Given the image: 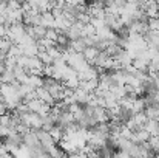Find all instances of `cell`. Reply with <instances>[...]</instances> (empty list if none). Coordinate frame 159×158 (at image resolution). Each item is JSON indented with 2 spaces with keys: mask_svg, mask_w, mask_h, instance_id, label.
I'll return each mask as SVG.
<instances>
[{
  "mask_svg": "<svg viewBox=\"0 0 159 158\" xmlns=\"http://www.w3.org/2000/svg\"><path fill=\"white\" fill-rule=\"evenodd\" d=\"M155 158H159V151L156 152V155H155Z\"/></svg>",
  "mask_w": 159,
  "mask_h": 158,
  "instance_id": "obj_7",
  "label": "cell"
},
{
  "mask_svg": "<svg viewBox=\"0 0 159 158\" xmlns=\"http://www.w3.org/2000/svg\"><path fill=\"white\" fill-rule=\"evenodd\" d=\"M36 98H37L39 101L45 103V104L54 105L53 98H51V95L48 93V90H47L45 87H39V89H36Z\"/></svg>",
  "mask_w": 159,
  "mask_h": 158,
  "instance_id": "obj_2",
  "label": "cell"
},
{
  "mask_svg": "<svg viewBox=\"0 0 159 158\" xmlns=\"http://www.w3.org/2000/svg\"><path fill=\"white\" fill-rule=\"evenodd\" d=\"M144 115L147 116V119H159V104H150L145 105Z\"/></svg>",
  "mask_w": 159,
  "mask_h": 158,
  "instance_id": "obj_3",
  "label": "cell"
},
{
  "mask_svg": "<svg viewBox=\"0 0 159 158\" xmlns=\"http://www.w3.org/2000/svg\"><path fill=\"white\" fill-rule=\"evenodd\" d=\"M142 129H144V130H147V132L150 133V136L159 135V130H158V119H147Z\"/></svg>",
  "mask_w": 159,
  "mask_h": 158,
  "instance_id": "obj_4",
  "label": "cell"
},
{
  "mask_svg": "<svg viewBox=\"0 0 159 158\" xmlns=\"http://www.w3.org/2000/svg\"><path fill=\"white\" fill-rule=\"evenodd\" d=\"M148 138H150V133H148L147 130L141 129V130H138V132H133L130 140H131L134 144H144V143L148 141Z\"/></svg>",
  "mask_w": 159,
  "mask_h": 158,
  "instance_id": "obj_1",
  "label": "cell"
},
{
  "mask_svg": "<svg viewBox=\"0 0 159 158\" xmlns=\"http://www.w3.org/2000/svg\"><path fill=\"white\" fill-rule=\"evenodd\" d=\"M66 158H88V157H87L85 149H79V151H74V152L68 154V155H66Z\"/></svg>",
  "mask_w": 159,
  "mask_h": 158,
  "instance_id": "obj_6",
  "label": "cell"
},
{
  "mask_svg": "<svg viewBox=\"0 0 159 158\" xmlns=\"http://www.w3.org/2000/svg\"><path fill=\"white\" fill-rule=\"evenodd\" d=\"M16 78L11 68H6L3 73H0V84H14Z\"/></svg>",
  "mask_w": 159,
  "mask_h": 158,
  "instance_id": "obj_5",
  "label": "cell"
}]
</instances>
